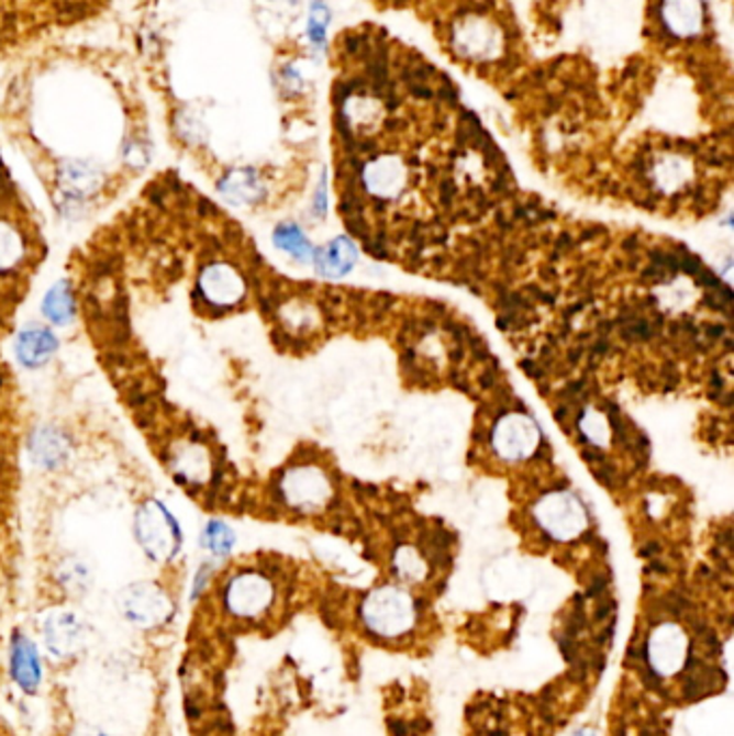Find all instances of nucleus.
Instances as JSON below:
<instances>
[{
  "label": "nucleus",
  "instance_id": "obj_1",
  "mask_svg": "<svg viewBox=\"0 0 734 736\" xmlns=\"http://www.w3.org/2000/svg\"><path fill=\"white\" fill-rule=\"evenodd\" d=\"M102 0H0V51L67 20L85 18Z\"/></svg>",
  "mask_w": 734,
  "mask_h": 736
},
{
  "label": "nucleus",
  "instance_id": "obj_2",
  "mask_svg": "<svg viewBox=\"0 0 734 736\" xmlns=\"http://www.w3.org/2000/svg\"><path fill=\"white\" fill-rule=\"evenodd\" d=\"M644 655L653 677L659 681H675L691 666L696 642L679 621H659L646 635Z\"/></svg>",
  "mask_w": 734,
  "mask_h": 736
},
{
  "label": "nucleus",
  "instance_id": "obj_3",
  "mask_svg": "<svg viewBox=\"0 0 734 736\" xmlns=\"http://www.w3.org/2000/svg\"><path fill=\"white\" fill-rule=\"evenodd\" d=\"M363 621L372 635L397 639L414 629L419 621V610L414 599L405 590L383 586L365 599Z\"/></svg>",
  "mask_w": 734,
  "mask_h": 736
},
{
  "label": "nucleus",
  "instance_id": "obj_4",
  "mask_svg": "<svg viewBox=\"0 0 734 736\" xmlns=\"http://www.w3.org/2000/svg\"><path fill=\"white\" fill-rule=\"evenodd\" d=\"M134 532L141 549L156 565L173 562L181 551V527L159 500L152 498L138 506Z\"/></svg>",
  "mask_w": 734,
  "mask_h": 736
},
{
  "label": "nucleus",
  "instance_id": "obj_5",
  "mask_svg": "<svg viewBox=\"0 0 734 736\" xmlns=\"http://www.w3.org/2000/svg\"><path fill=\"white\" fill-rule=\"evenodd\" d=\"M276 603V586L262 571H237L222 586V605L231 618L259 621Z\"/></svg>",
  "mask_w": 734,
  "mask_h": 736
},
{
  "label": "nucleus",
  "instance_id": "obj_6",
  "mask_svg": "<svg viewBox=\"0 0 734 736\" xmlns=\"http://www.w3.org/2000/svg\"><path fill=\"white\" fill-rule=\"evenodd\" d=\"M119 612L141 629H156L173 618L175 603L156 581H136L121 590Z\"/></svg>",
  "mask_w": 734,
  "mask_h": 736
},
{
  "label": "nucleus",
  "instance_id": "obj_7",
  "mask_svg": "<svg viewBox=\"0 0 734 736\" xmlns=\"http://www.w3.org/2000/svg\"><path fill=\"white\" fill-rule=\"evenodd\" d=\"M170 470L181 484L190 489H201L210 484L213 476L210 446L201 437H186L177 442L170 453Z\"/></svg>",
  "mask_w": 734,
  "mask_h": 736
},
{
  "label": "nucleus",
  "instance_id": "obj_8",
  "mask_svg": "<svg viewBox=\"0 0 734 736\" xmlns=\"http://www.w3.org/2000/svg\"><path fill=\"white\" fill-rule=\"evenodd\" d=\"M536 520L556 540H571L586 527V513L574 495L552 493L536 506Z\"/></svg>",
  "mask_w": 734,
  "mask_h": 736
},
{
  "label": "nucleus",
  "instance_id": "obj_9",
  "mask_svg": "<svg viewBox=\"0 0 734 736\" xmlns=\"http://www.w3.org/2000/svg\"><path fill=\"white\" fill-rule=\"evenodd\" d=\"M246 293L244 278L233 265L211 264L197 280V295L213 309H229Z\"/></svg>",
  "mask_w": 734,
  "mask_h": 736
},
{
  "label": "nucleus",
  "instance_id": "obj_10",
  "mask_svg": "<svg viewBox=\"0 0 734 736\" xmlns=\"http://www.w3.org/2000/svg\"><path fill=\"white\" fill-rule=\"evenodd\" d=\"M87 625L71 612H53L44 621V642L56 659H69L87 644Z\"/></svg>",
  "mask_w": 734,
  "mask_h": 736
},
{
  "label": "nucleus",
  "instance_id": "obj_11",
  "mask_svg": "<svg viewBox=\"0 0 734 736\" xmlns=\"http://www.w3.org/2000/svg\"><path fill=\"white\" fill-rule=\"evenodd\" d=\"M280 491L289 506L313 511L327 500L330 484H327V478L315 468H298V470L285 473L280 482Z\"/></svg>",
  "mask_w": 734,
  "mask_h": 736
},
{
  "label": "nucleus",
  "instance_id": "obj_12",
  "mask_svg": "<svg viewBox=\"0 0 734 736\" xmlns=\"http://www.w3.org/2000/svg\"><path fill=\"white\" fill-rule=\"evenodd\" d=\"M538 444V431L534 422L520 414H511L498 422L493 431V446L504 459L518 461L530 457Z\"/></svg>",
  "mask_w": 734,
  "mask_h": 736
},
{
  "label": "nucleus",
  "instance_id": "obj_13",
  "mask_svg": "<svg viewBox=\"0 0 734 736\" xmlns=\"http://www.w3.org/2000/svg\"><path fill=\"white\" fill-rule=\"evenodd\" d=\"M9 666L13 681L24 693H37L42 684V657L35 642L24 633H15L11 639Z\"/></svg>",
  "mask_w": 734,
  "mask_h": 736
},
{
  "label": "nucleus",
  "instance_id": "obj_14",
  "mask_svg": "<svg viewBox=\"0 0 734 736\" xmlns=\"http://www.w3.org/2000/svg\"><path fill=\"white\" fill-rule=\"evenodd\" d=\"M56 347H58V341H56L53 330H48L44 325H37V323L24 325L18 332L15 343H13V352H15L18 363L26 368H37L46 365L53 358Z\"/></svg>",
  "mask_w": 734,
  "mask_h": 736
},
{
  "label": "nucleus",
  "instance_id": "obj_15",
  "mask_svg": "<svg viewBox=\"0 0 734 736\" xmlns=\"http://www.w3.org/2000/svg\"><path fill=\"white\" fill-rule=\"evenodd\" d=\"M661 20L675 37H696L704 26V4L702 0H664Z\"/></svg>",
  "mask_w": 734,
  "mask_h": 736
},
{
  "label": "nucleus",
  "instance_id": "obj_16",
  "mask_svg": "<svg viewBox=\"0 0 734 736\" xmlns=\"http://www.w3.org/2000/svg\"><path fill=\"white\" fill-rule=\"evenodd\" d=\"M455 44L466 56L487 58V56H493L500 48V35L485 20L468 18L457 26Z\"/></svg>",
  "mask_w": 734,
  "mask_h": 736
},
{
  "label": "nucleus",
  "instance_id": "obj_17",
  "mask_svg": "<svg viewBox=\"0 0 734 736\" xmlns=\"http://www.w3.org/2000/svg\"><path fill=\"white\" fill-rule=\"evenodd\" d=\"M58 181H60V188H63V194L65 199H74V201H80L85 197H91L100 190L102 186V175L98 168H93L91 164H85V161H69L60 168V175H58Z\"/></svg>",
  "mask_w": 734,
  "mask_h": 736
},
{
  "label": "nucleus",
  "instance_id": "obj_18",
  "mask_svg": "<svg viewBox=\"0 0 734 736\" xmlns=\"http://www.w3.org/2000/svg\"><path fill=\"white\" fill-rule=\"evenodd\" d=\"M365 181L368 190L375 192L377 197H392L401 190L405 181L403 164L394 158L375 159L365 170Z\"/></svg>",
  "mask_w": 734,
  "mask_h": 736
},
{
  "label": "nucleus",
  "instance_id": "obj_19",
  "mask_svg": "<svg viewBox=\"0 0 734 736\" xmlns=\"http://www.w3.org/2000/svg\"><path fill=\"white\" fill-rule=\"evenodd\" d=\"M316 271L327 278H338L345 276L358 259L356 246L347 237H338L325 248L316 250L315 257Z\"/></svg>",
  "mask_w": 734,
  "mask_h": 736
},
{
  "label": "nucleus",
  "instance_id": "obj_20",
  "mask_svg": "<svg viewBox=\"0 0 734 736\" xmlns=\"http://www.w3.org/2000/svg\"><path fill=\"white\" fill-rule=\"evenodd\" d=\"M31 455L35 464L44 468H56L67 459V439L56 428L44 426L31 437Z\"/></svg>",
  "mask_w": 734,
  "mask_h": 736
},
{
  "label": "nucleus",
  "instance_id": "obj_21",
  "mask_svg": "<svg viewBox=\"0 0 734 736\" xmlns=\"http://www.w3.org/2000/svg\"><path fill=\"white\" fill-rule=\"evenodd\" d=\"M26 239L22 231L7 218L0 215V274L18 269L26 259Z\"/></svg>",
  "mask_w": 734,
  "mask_h": 736
},
{
  "label": "nucleus",
  "instance_id": "obj_22",
  "mask_svg": "<svg viewBox=\"0 0 734 736\" xmlns=\"http://www.w3.org/2000/svg\"><path fill=\"white\" fill-rule=\"evenodd\" d=\"M220 192L237 205H248L262 199L263 186L257 172L235 170L220 183Z\"/></svg>",
  "mask_w": 734,
  "mask_h": 736
},
{
  "label": "nucleus",
  "instance_id": "obj_23",
  "mask_svg": "<svg viewBox=\"0 0 734 736\" xmlns=\"http://www.w3.org/2000/svg\"><path fill=\"white\" fill-rule=\"evenodd\" d=\"M44 315L54 325H67L74 319V295L65 280L56 282L44 298Z\"/></svg>",
  "mask_w": 734,
  "mask_h": 736
},
{
  "label": "nucleus",
  "instance_id": "obj_24",
  "mask_svg": "<svg viewBox=\"0 0 734 736\" xmlns=\"http://www.w3.org/2000/svg\"><path fill=\"white\" fill-rule=\"evenodd\" d=\"M274 244L289 253L293 259L298 261H313L315 257V248L311 246V242L304 237V233L296 226V224H280L274 233Z\"/></svg>",
  "mask_w": 734,
  "mask_h": 736
},
{
  "label": "nucleus",
  "instance_id": "obj_25",
  "mask_svg": "<svg viewBox=\"0 0 734 736\" xmlns=\"http://www.w3.org/2000/svg\"><path fill=\"white\" fill-rule=\"evenodd\" d=\"M201 540H203V547L208 551L222 558V556L231 554V549L235 545V534H233L231 527L222 524V522H210L203 529Z\"/></svg>",
  "mask_w": 734,
  "mask_h": 736
},
{
  "label": "nucleus",
  "instance_id": "obj_26",
  "mask_svg": "<svg viewBox=\"0 0 734 736\" xmlns=\"http://www.w3.org/2000/svg\"><path fill=\"white\" fill-rule=\"evenodd\" d=\"M397 571L403 579L419 581L424 578V562L420 560L419 554L412 549H401L397 554Z\"/></svg>",
  "mask_w": 734,
  "mask_h": 736
},
{
  "label": "nucleus",
  "instance_id": "obj_27",
  "mask_svg": "<svg viewBox=\"0 0 734 736\" xmlns=\"http://www.w3.org/2000/svg\"><path fill=\"white\" fill-rule=\"evenodd\" d=\"M330 22V13L325 9L323 2H315L313 11H311V20H309V37L315 46H323L325 42V29Z\"/></svg>",
  "mask_w": 734,
  "mask_h": 736
},
{
  "label": "nucleus",
  "instance_id": "obj_28",
  "mask_svg": "<svg viewBox=\"0 0 734 736\" xmlns=\"http://www.w3.org/2000/svg\"><path fill=\"white\" fill-rule=\"evenodd\" d=\"M60 581L74 592L85 590L89 586V571L80 562H69L60 573Z\"/></svg>",
  "mask_w": 734,
  "mask_h": 736
},
{
  "label": "nucleus",
  "instance_id": "obj_29",
  "mask_svg": "<svg viewBox=\"0 0 734 736\" xmlns=\"http://www.w3.org/2000/svg\"><path fill=\"white\" fill-rule=\"evenodd\" d=\"M74 736H105L104 733H100L98 728H91V726H82V728H78L76 733H74Z\"/></svg>",
  "mask_w": 734,
  "mask_h": 736
},
{
  "label": "nucleus",
  "instance_id": "obj_30",
  "mask_svg": "<svg viewBox=\"0 0 734 736\" xmlns=\"http://www.w3.org/2000/svg\"><path fill=\"white\" fill-rule=\"evenodd\" d=\"M574 736H597L592 731H581V733H577V735Z\"/></svg>",
  "mask_w": 734,
  "mask_h": 736
}]
</instances>
